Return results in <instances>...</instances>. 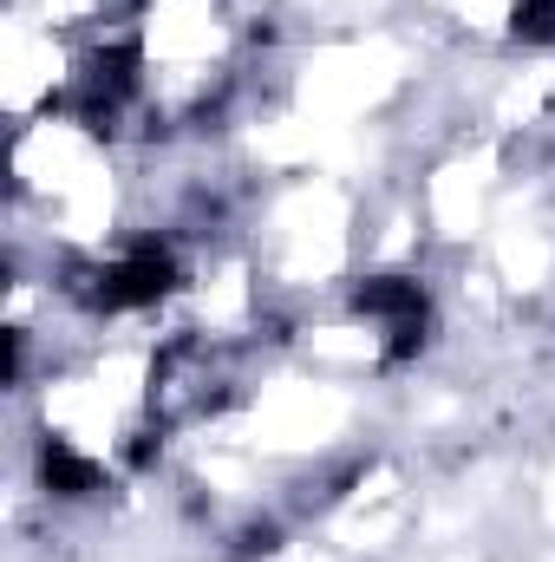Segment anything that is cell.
Masks as SVG:
<instances>
[{"label": "cell", "mask_w": 555, "mask_h": 562, "mask_svg": "<svg viewBox=\"0 0 555 562\" xmlns=\"http://www.w3.org/2000/svg\"><path fill=\"white\" fill-rule=\"evenodd\" d=\"M353 307L360 314H380L386 327H406V321H431V301L412 276H366L353 288Z\"/></svg>", "instance_id": "2"}, {"label": "cell", "mask_w": 555, "mask_h": 562, "mask_svg": "<svg viewBox=\"0 0 555 562\" xmlns=\"http://www.w3.org/2000/svg\"><path fill=\"white\" fill-rule=\"evenodd\" d=\"M510 33L517 40H555V0H517Z\"/></svg>", "instance_id": "5"}, {"label": "cell", "mask_w": 555, "mask_h": 562, "mask_svg": "<svg viewBox=\"0 0 555 562\" xmlns=\"http://www.w3.org/2000/svg\"><path fill=\"white\" fill-rule=\"evenodd\" d=\"M170 288H177V262H170V249L138 243L125 262H112V269H99V276H92L86 301H92V307H105V314H125V307H150V301H163Z\"/></svg>", "instance_id": "1"}, {"label": "cell", "mask_w": 555, "mask_h": 562, "mask_svg": "<svg viewBox=\"0 0 555 562\" xmlns=\"http://www.w3.org/2000/svg\"><path fill=\"white\" fill-rule=\"evenodd\" d=\"M39 484H46L53 497L79 504V497H92V491H99V464H92V458H79L66 438H46V445H39Z\"/></svg>", "instance_id": "3"}, {"label": "cell", "mask_w": 555, "mask_h": 562, "mask_svg": "<svg viewBox=\"0 0 555 562\" xmlns=\"http://www.w3.org/2000/svg\"><path fill=\"white\" fill-rule=\"evenodd\" d=\"M275 543H281V530H269V524H262V530H249V537L236 543V557H269Z\"/></svg>", "instance_id": "6"}, {"label": "cell", "mask_w": 555, "mask_h": 562, "mask_svg": "<svg viewBox=\"0 0 555 562\" xmlns=\"http://www.w3.org/2000/svg\"><path fill=\"white\" fill-rule=\"evenodd\" d=\"M132 86H138V46H112V53H99V59H92V99L118 105Z\"/></svg>", "instance_id": "4"}]
</instances>
